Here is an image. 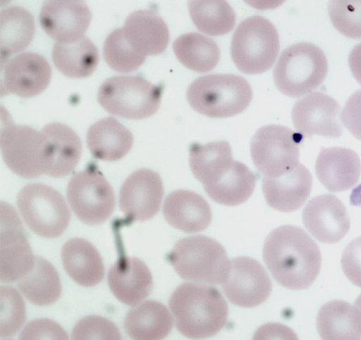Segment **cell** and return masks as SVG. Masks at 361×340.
I'll use <instances>...</instances> for the list:
<instances>
[{
  "label": "cell",
  "instance_id": "83f0119b",
  "mask_svg": "<svg viewBox=\"0 0 361 340\" xmlns=\"http://www.w3.org/2000/svg\"><path fill=\"white\" fill-rule=\"evenodd\" d=\"M317 328L322 339H360L361 313L347 301H331L319 310Z\"/></svg>",
  "mask_w": 361,
  "mask_h": 340
},
{
  "label": "cell",
  "instance_id": "52a82bcc",
  "mask_svg": "<svg viewBox=\"0 0 361 340\" xmlns=\"http://www.w3.org/2000/svg\"><path fill=\"white\" fill-rule=\"evenodd\" d=\"M279 51L277 30L267 18L252 15L243 20L233 33L231 56L243 73L261 74L274 65Z\"/></svg>",
  "mask_w": 361,
  "mask_h": 340
},
{
  "label": "cell",
  "instance_id": "ee69618b",
  "mask_svg": "<svg viewBox=\"0 0 361 340\" xmlns=\"http://www.w3.org/2000/svg\"><path fill=\"white\" fill-rule=\"evenodd\" d=\"M350 201L353 206H361V184L352 191Z\"/></svg>",
  "mask_w": 361,
  "mask_h": 340
},
{
  "label": "cell",
  "instance_id": "4fadbf2b",
  "mask_svg": "<svg viewBox=\"0 0 361 340\" xmlns=\"http://www.w3.org/2000/svg\"><path fill=\"white\" fill-rule=\"evenodd\" d=\"M51 78L49 62L38 53L25 52L11 59H1V96L8 94L23 98L37 96L47 88Z\"/></svg>",
  "mask_w": 361,
  "mask_h": 340
},
{
  "label": "cell",
  "instance_id": "30bf717a",
  "mask_svg": "<svg viewBox=\"0 0 361 340\" xmlns=\"http://www.w3.org/2000/svg\"><path fill=\"white\" fill-rule=\"evenodd\" d=\"M303 137L277 125L260 127L250 141L252 161L264 176L277 177L296 166Z\"/></svg>",
  "mask_w": 361,
  "mask_h": 340
},
{
  "label": "cell",
  "instance_id": "d590c367",
  "mask_svg": "<svg viewBox=\"0 0 361 340\" xmlns=\"http://www.w3.org/2000/svg\"><path fill=\"white\" fill-rule=\"evenodd\" d=\"M103 56L108 65L118 73L136 70L146 58L132 48L123 34L122 27L112 31L106 38Z\"/></svg>",
  "mask_w": 361,
  "mask_h": 340
},
{
  "label": "cell",
  "instance_id": "836d02e7",
  "mask_svg": "<svg viewBox=\"0 0 361 340\" xmlns=\"http://www.w3.org/2000/svg\"><path fill=\"white\" fill-rule=\"evenodd\" d=\"M233 161L231 147L226 141H216L204 145L193 143L190 145V170L203 185L216 178Z\"/></svg>",
  "mask_w": 361,
  "mask_h": 340
},
{
  "label": "cell",
  "instance_id": "f546056e",
  "mask_svg": "<svg viewBox=\"0 0 361 340\" xmlns=\"http://www.w3.org/2000/svg\"><path fill=\"white\" fill-rule=\"evenodd\" d=\"M52 59L56 68L64 75L84 78L91 75L99 63L97 46L87 37L54 44Z\"/></svg>",
  "mask_w": 361,
  "mask_h": 340
},
{
  "label": "cell",
  "instance_id": "9c48e42d",
  "mask_svg": "<svg viewBox=\"0 0 361 340\" xmlns=\"http://www.w3.org/2000/svg\"><path fill=\"white\" fill-rule=\"evenodd\" d=\"M17 205L26 225L42 237H58L69 225L71 213L63 196L47 184L25 186L18 194Z\"/></svg>",
  "mask_w": 361,
  "mask_h": 340
},
{
  "label": "cell",
  "instance_id": "7402d4cb",
  "mask_svg": "<svg viewBox=\"0 0 361 340\" xmlns=\"http://www.w3.org/2000/svg\"><path fill=\"white\" fill-rule=\"evenodd\" d=\"M122 30L132 48L145 57L164 52L170 39L166 23L151 10L131 13L126 18Z\"/></svg>",
  "mask_w": 361,
  "mask_h": 340
},
{
  "label": "cell",
  "instance_id": "60d3db41",
  "mask_svg": "<svg viewBox=\"0 0 361 340\" xmlns=\"http://www.w3.org/2000/svg\"><path fill=\"white\" fill-rule=\"evenodd\" d=\"M342 270L354 285L361 287V236L353 239L343 251Z\"/></svg>",
  "mask_w": 361,
  "mask_h": 340
},
{
  "label": "cell",
  "instance_id": "8fae6325",
  "mask_svg": "<svg viewBox=\"0 0 361 340\" xmlns=\"http://www.w3.org/2000/svg\"><path fill=\"white\" fill-rule=\"evenodd\" d=\"M67 198L73 213L87 225H99L111 215L115 207L114 190L97 170L75 173L70 180Z\"/></svg>",
  "mask_w": 361,
  "mask_h": 340
},
{
  "label": "cell",
  "instance_id": "ffe728a7",
  "mask_svg": "<svg viewBox=\"0 0 361 340\" xmlns=\"http://www.w3.org/2000/svg\"><path fill=\"white\" fill-rule=\"evenodd\" d=\"M315 173L320 183L329 191H345L359 180L360 159L357 153L350 149L323 148L316 160Z\"/></svg>",
  "mask_w": 361,
  "mask_h": 340
},
{
  "label": "cell",
  "instance_id": "ab89813d",
  "mask_svg": "<svg viewBox=\"0 0 361 340\" xmlns=\"http://www.w3.org/2000/svg\"><path fill=\"white\" fill-rule=\"evenodd\" d=\"M66 331L57 322L47 318L37 319L27 323L20 339H67Z\"/></svg>",
  "mask_w": 361,
  "mask_h": 340
},
{
  "label": "cell",
  "instance_id": "b9f144b4",
  "mask_svg": "<svg viewBox=\"0 0 361 340\" xmlns=\"http://www.w3.org/2000/svg\"><path fill=\"white\" fill-rule=\"evenodd\" d=\"M341 118L348 131L361 141V89L354 92L348 99Z\"/></svg>",
  "mask_w": 361,
  "mask_h": 340
},
{
  "label": "cell",
  "instance_id": "ac0fdd59",
  "mask_svg": "<svg viewBox=\"0 0 361 340\" xmlns=\"http://www.w3.org/2000/svg\"><path fill=\"white\" fill-rule=\"evenodd\" d=\"M91 20V11L83 1H46L39 13L44 31L60 42L83 37Z\"/></svg>",
  "mask_w": 361,
  "mask_h": 340
},
{
  "label": "cell",
  "instance_id": "484cf974",
  "mask_svg": "<svg viewBox=\"0 0 361 340\" xmlns=\"http://www.w3.org/2000/svg\"><path fill=\"white\" fill-rule=\"evenodd\" d=\"M87 144L94 157L114 161L123 158L131 149V132L113 117H106L92 125L87 134Z\"/></svg>",
  "mask_w": 361,
  "mask_h": 340
},
{
  "label": "cell",
  "instance_id": "8d00e7d4",
  "mask_svg": "<svg viewBox=\"0 0 361 340\" xmlns=\"http://www.w3.org/2000/svg\"><path fill=\"white\" fill-rule=\"evenodd\" d=\"M0 336H13L26 317L25 305L19 293L10 286H1Z\"/></svg>",
  "mask_w": 361,
  "mask_h": 340
},
{
  "label": "cell",
  "instance_id": "8992f818",
  "mask_svg": "<svg viewBox=\"0 0 361 340\" xmlns=\"http://www.w3.org/2000/svg\"><path fill=\"white\" fill-rule=\"evenodd\" d=\"M163 87L141 76L117 75L99 87L97 99L109 113L126 119L140 120L154 115L159 108Z\"/></svg>",
  "mask_w": 361,
  "mask_h": 340
},
{
  "label": "cell",
  "instance_id": "6da1fadb",
  "mask_svg": "<svg viewBox=\"0 0 361 340\" xmlns=\"http://www.w3.org/2000/svg\"><path fill=\"white\" fill-rule=\"evenodd\" d=\"M262 253L275 280L290 289H307L321 269L317 244L297 226L286 225L272 230L264 241Z\"/></svg>",
  "mask_w": 361,
  "mask_h": 340
},
{
  "label": "cell",
  "instance_id": "f35d334b",
  "mask_svg": "<svg viewBox=\"0 0 361 340\" xmlns=\"http://www.w3.org/2000/svg\"><path fill=\"white\" fill-rule=\"evenodd\" d=\"M73 339H121L116 325L101 316L90 315L82 318L74 326Z\"/></svg>",
  "mask_w": 361,
  "mask_h": 340
},
{
  "label": "cell",
  "instance_id": "277c9868",
  "mask_svg": "<svg viewBox=\"0 0 361 340\" xmlns=\"http://www.w3.org/2000/svg\"><path fill=\"white\" fill-rule=\"evenodd\" d=\"M167 258L182 279L196 282L222 284L231 267L224 247L204 235L180 239Z\"/></svg>",
  "mask_w": 361,
  "mask_h": 340
},
{
  "label": "cell",
  "instance_id": "ba28073f",
  "mask_svg": "<svg viewBox=\"0 0 361 340\" xmlns=\"http://www.w3.org/2000/svg\"><path fill=\"white\" fill-rule=\"evenodd\" d=\"M1 125L0 147L7 167L24 178L46 174L49 164V147L44 132L25 125H16L6 118Z\"/></svg>",
  "mask_w": 361,
  "mask_h": 340
},
{
  "label": "cell",
  "instance_id": "2e32d148",
  "mask_svg": "<svg viewBox=\"0 0 361 340\" xmlns=\"http://www.w3.org/2000/svg\"><path fill=\"white\" fill-rule=\"evenodd\" d=\"M163 196L159 175L147 168L140 169L128 176L121 187L120 209L130 220H147L159 210Z\"/></svg>",
  "mask_w": 361,
  "mask_h": 340
},
{
  "label": "cell",
  "instance_id": "5bb4252c",
  "mask_svg": "<svg viewBox=\"0 0 361 340\" xmlns=\"http://www.w3.org/2000/svg\"><path fill=\"white\" fill-rule=\"evenodd\" d=\"M221 287L231 303L251 308L268 298L272 284L267 271L257 260L240 256L231 260L228 274Z\"/></svg>",
  "mask_w": 361,
  "mask_h": 340
},
{
  "label": "cell",
  "instance_id": "44dd1931",
  "mask_svg": "<svg viewBox=\"0 0 361 340\" xmlns=\"http://www.w3.org/2000/svg\"><path fill=\"white\" fill-rule=\"evenodd\" d=\"M109 287L123 303L136 306L151 293L152 274L146 264L135 257H121L109 269Z\"/></svg>",
  "mask_w": 361,
  "mask_h": 340
},
{
  "label": "cell",
  "instance_id": "e575fe53",
  "mask_svg": "<svg viewBox=\"0 0 361 340\" xmlns=\"http://www.w3.org/2000/svg\"><path fill=\"white\" fill-rule=\"evenodd\" d=\"M191 19L201 32L211 36L227 34L235 23V14L226 1H190Z\"/></svg>",
  "mask_w": 361,
  "mask_h": 340
},
{
  "label": "cell",
  "instance_id": "1f68e13d",
  "mask_svg": "<svg viewBox=\"0 0 361 340\" xmlns=\"http://www.w3.org/2000/svg\"><path fill=\"white\" fill-rule=\"evenodd\" d=\"M18 286L24 296L37 306L51 305L61 294L56 270L51 263L39 256H35L33 267L20 279Z\"/></svg>",
  "mask_w": 361,
  "mask_h": 340
},
{
  "label": "cell",
  "instance_id": "4316f807",
  "mask_svg": "<svg viewBox=\"0 0 361 340\" xmlns=\"http://www.w3.org/2000/svg\"><path fill=\"white\" fill-rule=\"evenodd\" d=\"M255 176L244 163L233 160L214 180L203 185L215 202L234 206L245 202L252 194Z\"/></svg>",
  "mask_w": 361,
  "mask_h": 340
},
{
  "label": "cell",
  "instance_id": "cb8c5ba5",
  "mask_svg": "<svg viewBox=\"0 0 361 340\" xmlns=\"http://www.w3.org/2000/svg\"><path fill=\"white\" fill-rule=\"evenodd\" d=\"M61 259L67 274L80 286H94L104 277V267L99 253L84 239L67 241L61 250Z\"/></svg>",
  "mask_w": 361,
  "mask_h": 340
},
{
  "label": "cell",
  "instance_id": "e0dca14e",
  "mask_svg": "<svg viewBox=\"0 0 361 340\" xmlns=\"http://www.w3.org/2000/svg\"><path fill=\"white\" fill-rule=\"evenodd\" d=\"M302 222L308 232L324 244L340 241L350 227L345 205L332 194L319 195L309 201L302 211Z\"/></svg>",
  "mask_w": 361,
  "mask_h": 340
},
{
  "label": "cell",
  "instance_id": "3957f363",
  "mask_svg": "<svg viewBox=\"0 0 361 340\" xmlns=\"http://www.w3.org/2000/svg\"><path fill=\"white\" fill-rule=\"evenodd\" d=\"M186 96L197 112L210 118H227L245 110L252 101V91L241 76L210 74L195 80L188 87Z\"/></svg>",
  "mask_w": 361,
  "mask_h": 340
},
{
  "label": "cell",
  "instance_id": "603a6c76",
  "mask_svg": "<svg viewBox=\"0 0 361 340\" xmlns=\"http://www.w3.org/2000/svg\"><path fill=\"white\" fill-rule=\"evenodd\" d=\"M163 214L171 226L186 233L202 231L212 220L208 202L201 195L186 189L176 190L166 196Z\"/></svg>",
  "mask_w": 361,
  "mask_h": 340
},
{
  "label": "cell",
  "instance_id": "d6986e66",
  "mask_svg": "<svg viewBox=\"0 0 361 340\" xmlns=\"http://www.w3.org/2000/svg\"><path fill=\"white\" fill-rule=\"evenodd\" d=\"M312 185V175L300 163L279 176H264L262 179V191L267 203L285 213L295 211L304 204L310 196Z\"/></svg>",
  "mask_w": 361,
  "mask_h": 340
},
{
  "label": "cell",
  "instance_id": "5b68a950",
  "mask_svg": "<svg viewBox=\"0 0 361 340\" xmlns=\"http://www.w3.org/2000/svg\"><path fill=\"white\" fill-rule=\"evenodd\" d=\"M327 72L328 63L323 51L315 44L299 42L282 51L273 77L282 94L298 98L317 88Z\"/></svg>",
  "mask_w": 361,
  "mask_h": 340
},
{
  "label": "cell",
  "instance_id": "f6af8a7d",
  "mask_svg": "<svg viewBox=\"0 0 361 340\" xmlns=\"http://www.w3.org/2000/svg\"><path fill=\"white\" fill-rule=\"evenodd\" d=\"M355 306L361 313V294H360L356 298Z\"/></svg>",
  "mask_w": 361,
  "mask_h": 340
},
{
  "label": "cell",
  "instance_id": "7bdbcfd3",
  "mask_svg": "<svg viewBox=\"0 0 361 340\" xmlns=\"http://www.w3.org/2000/svg\"><path fill=\"white\" fill-rule=\"evenodd\" d=\"M348 63L353 77L361 84V43L352 49L348 57Z\"/></svg>",
  "mask_w": 361,
  "mask_h": 340
},
{
  "label": "cell",
  "instance_id": "f1b7e54d",
  "mask_svg": "<svg viewBox=\"0 0 361 340\" xmlns=\"http://www.w3.org/2000/svg\"><path fill=\"white\" fill-rule=\"evenodd\" d=\"M124 327L133 339H162L171 332L173 318L164 304L149 300L128 311Z\"/></svg>",
  "mask_w": 361,
  "mask_h": 340
},
{
  "label": "cell",
  "instance_id": "9a60e30c",
  "mask_svg": "<svg viewBox=\"0 0 361 340\" xmlns=\"http://www.w3.org/2000/svg\"><path fill=\"white\" fill-rule=\"evenodd\" d=\"M341 107L334 98L323 92H313L294 104L291 118L298 133L311 138L317 134L338 138L343 133Z\"/></svg>",
  "mask_w": 361,
  "mask_h": 340
},
{
  "label": "cell",
  "instance_id": "74e56055",
  "mask_svg": "<svg viewBox=\"0 0 361 340\" xmlns=\"http://www.w3.org/2000/svg\"><path fill=\"white\" fill-rule=\"evenodd\" d=\"M328 11L339 32L349 38L361 39V0L330 1Z\"/></svg>",
  "mask_w": 361,
  "mask_h": 340
},
{
  "label": "cell",
  "instance_id": "7c38bea8",
  "mask_svg": "<svg viewBox=\"0 0 361 340\" xmlns=\"http://www.w3.org/2000/svg\"><path fill=\"white\" fill-rule=\"evenodd\" d=\"M1 208L0 278L1 282L7 283L28 273L34 266L35 256L15 209L4 202Z\"/></svg>",
  "mask_w": 361,
  "mask_h": 340
},
{
  "label": "cell",
  "instance_id": "4dcf8cb0",
  "mask_svg": "<svg viewBox=\"0 0 361 340\" xmlns=\"http://www.w3.org/2000/svg\"><path fill=\"white\" fill-rule=\"evenodd\" d=\"M35 32L34 18L27 9L17 6L0 13L1 59L23 51L31 43Z\"/></svg>",
  "mask_w": 361,
  "mask_h": 340
},
{
  "label": "cell",
  "instance_id": "d6a6232c",
  "mask_svg": "<svg viewBox=\"0 0 361 340\" xmlns=\"http://www.w3.org/2000/svg\"><path fill=\"white\" fill-rule=\"evenodd\" d=\"M177 59L187 68L198 73L214 69L220 59V49L211 38L197 32L178 37L173 44Z\"/></svg>",
  "mask_w": 361,
  "mask_h": 340
},
{
  "label": "cell",
  "instance_id": "7a4b0ae2",
  "mask_svg": "<svg viewBox=\"0 0 361 340\" xmlns=\"http://www.w3.org/2000/svg\"><path fill=\"white\" fill-rule=\"evenodd\" d=\"M169 306L177 329L190 339L215 335L224 327L228 318L225 299L216 288L211 286L181 284L171 295Z\"/></svg>",
  "mask_w": 361,
  "mask_h": 340
},
{
  "label": "cell",
  "instance_id": "d4e9b609",
  "mask_svg": "<svg viewBox=\"0 0 361 340\" xmlns=\"http://www.w3.org/2000/svg\"><path fill=\"white\" fill-rule=\"evenodd\" d=\"M42 131L49 146V164L46 175L61 177L68 175L77 165L82 153L79 136L69 126L61 122H51Z\"/></svg>",
  "mask_w": 361,
  "mask_h": 340
}]
</instances>
